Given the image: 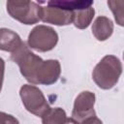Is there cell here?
Wrapping results in <instances>:
<instances>
[{"label": "cell", "mask_w": 124, "mask_h": 124, "mask_svg": "<svg viewBox=\"0 0 124 124\" xmlns=\"http://www.w3.org/2000/svg\"><path fill=\"white\" fill-rule=\"evenodd\" d=\"M11 59L18 65L25 79L33 84L51 85L58 80L61 74L58 60H43L33 53L24 42L12 52Z\"/></svg>", "instance_id": "1"}, {"label": "cell", "mask_w": 124, "mask_h": 124, "mask_svg": "<svg viewBox=\"0 0 124 124\" xmlns=\"http://www.w3.org/2000/svg\"><path fill=\"white\" fill-rule=\"evenodd\" d=\"M121 74V61L114 55H106L95 66L92 78L99 88L108 90L118 82Z\"/></svg>", "instance_id": "2"}, {"label": "cell", "mask_w": 124, "mask_h": 124, "mask_svg": "<svg viewBox=\"0 0 124 124\" xmlns=\"http://www.w3.org/2000/svg\"><path fill=\"white\" fill-rule=\"evenodd\" d=\"M43 7L31 0H7V12L16 20L31 25L39 22Z\"/></svg>", "instance_id": "3"}, {"label": "cell", "mask_w": 124, "mask_h": 124, "mask_svg": "<svg viewBox=\"0 0 124 124\" xmlns=\"http://www.w3.org/2000/svg\"><path fill=\"white\" fill-rule=\"evenodd\" d=\"M95 94L83 91L75 100L72 111V119L75 123H102L94 110Z\"/></svg>", "instance_id": "4"}, {"label": "cell", "mask_w": 124, "mask_h": 124, "mask_svg": "<svg viewBox=\"0 0 124 124\" xmlns=\"http://www.w3.org/2000/svg\"><path fill=\"white\" fill-rule=\"evenodd\" d=\"M19 95L24 108L36 116L44 117L51 108L43 92L34 85H22L19 90Z\"/></svg>", "instance_id": "5"}, {"label": "cell", "mask_w": 124, "mask_h": 124, "mask_svg": "<svg viewBox=\"0 0 124 124\" xmlns=\"http://www.w3.org/2000/svg\"><path fill=\"white\" fill-rule=\"evenodd\" d=\"M58 35L56 31L46 25H38L34 27L28 36V46L40 51H49L56 46Z\"/></svg>", "instance_id": "6"}, {"label": "cell", "mask_w": 124, "mask_h": 124, "mask_svg": "<svg viewBox=\"0 0 124 124\" xmlns=\"http://www.w3.org/2000/svg\"><path fill=\"white\" fill-rule=\"evenodd\" d=\"M74 11L64 10L55 7H43L41 20L54 25H68L73 23Z\"/></svg>", "instance_id": "7"}, {"label": "cell", "mask_w": 124, "mask_h": 124, "mask_svg": "<svg viewBox=\"0 0 124 124\" xmlns=\"http://www.w3.org/2000/svg\"><path fill=\"white\" fill-rule=\"evenodd\" d=\"M94 0H37L40 4H46L49 7L60 8L64 10L77 11L91 7Z\"/></svg>", "instance_id": "8"}, {"label": "cell", "mask_w": 124, "mask_h": 124, "mask_svg": "<svg viewBox=\"0 0 124 124\" xmlns=\"http://www.w3.org/2000/svg\"><path fill=\"white\" fill-rule=\"evenodd\" d=\"M113 31V23L107 16H98L92 25V34L98 41H106Z\"/></svg>", "instance_id": "9"}, {"label": "cell", "mask_w": 124, "mask_h": 124, "mask_svg": "<svg viewBox=\"0 0 124 124\" xmlns=\"http://www.w3.org/2000/svg\"><path fill=\"white\" fill-rule=\"evenodd\" d=\"M21 43L22 41L18 34L8 28H0V50L13 52Z\"/></svg>", "instance_id": "10"}, {"label": "cell", "mask_w": 124, "mask_h": 124, "mask_svg": "<svg viewBox=\"0 0 124 124\" xmlns=\"http://www.w3.org/2000/svg\"><path fill=\"white\" fill-rule=\"evenodd\" d=\"M95 14V10L92 7L74 11V25L78 29H85L91 23L93 16Z\"/></svg>", "instance_id": "11"}, {"label": "cell", "mask_w": 124, "mask_h": 124, "mask_svg": "<svg viewBox=\"0 0 124 124\" xmlns=\"http://www.w3.org/2000/svg\"><path fill=\"white\" fill-rule=\"evenodd\" d=\"M67 115L64 109L61 108H50V110L42 117V122L44 124H61V123H67Z\"/></svg>", "instance_id": "12"}, {"label": "cell", "mask_w": 124, "mask_h": 124, "mask_svg": "<svg viewBox=\"0 0 124 124\" xmlns=\"http://www.w3.org/2000/svg\"><path fill=\"white\" fill-rule=\"evenodd\" d=\"M108 5L118 25L123 26V0H108Z\"/></svg>", "instance_id": "13"}, {"label": "cell", "mask_w": 124, "mask_h": 124, "mask_svg": "<svg viewBox=\"0 0 124 124\" xmlns=\"http://www.w3.org/2000/svg\"><path fill=\"white\" fill-rule=\"evenodd\" d=\"M0 123L13 124V123H18V120L16 118H15L11 114H8V113L0 111Z\"/></svg>", "instance_id": "14"}, {"label": "cell", "mask_w": 124, "mask_h": 124, "mask_svg": "<svg viewBox=\"0 0 124 124\" xmlns=\"http://www.w3.org/2000/svg\"><path fill=\"white\" fill-rule=\"evenodd\" d=\"M4 72H5V61L3 58L0 57V92L3 85V79H4Z\"/></svg>", "instance_id": "15"}]
</instances>
